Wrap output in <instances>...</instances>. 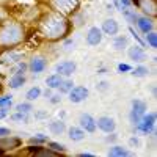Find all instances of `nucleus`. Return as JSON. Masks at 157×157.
<instances>
[{
    "mask_svg": "<svg viewBox=\"0 0 157 157\" xmlns=\"http://www.w3.org/2000/svg\"><path fill=\"white\" fill-rule=\"evenodd\" d=\"M71 32V22L68 16L57 11H49L39 19V35L49 41L64 39Z\"/></svg>",
    "mask_w": 157,
    "mask_h": 157,
    "instance_id": "f257e3e1",
    "label": "nucleus"
},
{
    "mask_svg": "<svg viewBox=\"0 0 157 157\" xmlns=\"http://www.w3.org/2000/svg\"><path fill=\"white\" fill-rule=\"evenodd\" d=\"M25 38L24 25L19 22H5L0 25V47L11 49L21 44Z\"/></svg>",
    "mask_w": 157,
    "mask_h": 157,
    "instance_id": "f03ea898",
    "label": "nucleus"
},
{
    "mask_svg": "<svg viewBox=\"0 0 157 157\" xmlns=\"http://www.w3.org/2000/svg\"><path fill=\"white\" fill-rule=\"evenodd\" d=\"M80 3H82V0H49L50 8L64 16L74 14L78 10V6H80Z\"/></svg>",
    "mask_w": 157,
    "mask_h": 157,
    "instance_id": "7ed1b4c3",
    "label": "nucleus"
},
{
    "mask_svg": "<svg viewBox=\"0 0 157 157\" xmlns=\"http://www.w3.org/2000/svg\"><path fill=\"white\" fill-rule=\"evenodd\" d=\"M146 113V104L143 101H132V110H130V123L134 126H137L141 120V116Z\"/></svg>",
    "mask_w": 157,
    "mask_h": 157,
    "instance_id": "20e7f679",
    "label": "nucleus"
},
{
    "mask_svg": "<svg viewBox=\"0 0 157 157\" xmlns=\"http://www.w3.org/2000/svg\"><path fill=\"white\" fill-rule=\"evenodd\" d=\"M135 5L148 17H154L157 14V0H137Z\"/></svg>",
    "mask_w": 157,
    "mask_h": 157,
    "instance_id": "39448f33",
    "label": "nucleus"
},
{
    "mask_svg": "<svg viewBox=\"0 0 157 157\" xmlns=\"http://www.w3.org/2000/svg\"><path fill=\"white\" fill-rule=\"evenodd\" d=\"M154 123H155V113H145L141 116L140 123L137 124V129L143 134H149L151 130L154 129Z\"/></svg>",
    "mask_w": 157,
    "mask_h": 157,
    "instance_id": "423d86ee",
    "label": "nucleus"
},
{
    "mask_svg": "<svg viewBox=\"0 0 157 157\" xmlns=\"http://www.w3.org/2000/svg\"><path fill=\"white\" fill-rule=\"evenodd\" d=\"M68 94H69V101L72 104H80V102H83L88 98L90 91L85 86H72V90L69 91Z\"/></svg>",
    "mask_w": 157,
    "mask_h": 157,
    "instance_id": "0eeeda50",
    "label": "nucleus"
},
{
    "mask_svg": "<svg viewBox=\"0 0 157 157\" xmlns=\"http://www.w3.org/2000/svg\"><path fill=\"white\" fill-rule=\"evenodd\" d=\"M75 69H77V64L74 61H69V60L61 61V63H58L57 66H55L57 74H60L61 77H71L75 72Z\"/></svg>",
    "mask_w": 157,
    "mask_h": 157,
    "instance_id": "6e6552de",
    "label": "nucleus"
},
{
    "mask_svg": "<svg viewBox=\"0 0 157 157\" xmlns=\"http://www.w3.org/2000/svg\"><path fill=\"white\" fill-rule=\"evenodd\" d=\"M21 143L22 141L19 138H16V137H10V135L0 137V154L5 152V151H11L14 148H19Z\"/></svg>",
    "mask_w": 157,
    "mask_h": 157,
    "instance_id": "1a4fd4ad",
    "label": "nucleus"
},
{
    "mask_svg": "<svg viewBox=\"0 0 157 157\" xmlns=\"http://www.w3.org/2000/svg\"><path fill=\"white\" fill-rule=\"evenodd\" d=\"M29 68H30L32 72L39 74V72H43L47 68V60L43 55H33L32 60H30V63H29Z\"/></svg>",
    "mask_w": 157,
    "mask_h": 157,
    "instance_id": "9d476101",
    "label": "nucleus"
},
{
    "mask_svg": "<svg viewBox=\"0 0 157 157\" xmlns=\"http://www.w3.org/2000/svg\"><path fill=\"white\" fill-rule=\"evenodd\" d=\"M96 127H99L102 132H105V134H110L115 130L116 124H115V120L110 116H101L99 120L96 121Z\"/></svg>",
    "mask_w": 157,
    "mask_h": 157,
    "instance_id": "9b49d317",
    "label": "nucleus"
},
{
    "mask_svg": "<svg viewBox=\"0 0 157 157\" xmlns=\"http://www.w3.org/2000/svg\"><path fill=\"white\" fill-rule=\"evenodd\" d=\"M101 32H102V33H105V35H109V36H115L118 32H120V24H118L113 17L105 19V21L102 22V29H101Z\"/></svg>",
    "mask_w": 157,
    "mask_h": 157,
    "instance_id": "f8f14e48",
    "label": "nucleus"
},
{
    "mask_svg": "<svg viewBox=\"0 0 157 157\" xmlns=\"http://www.w3.org/2000/svg\"><path fill=\"white\" fill-rule=\"evenodd\" d=\"M127 55H129V58L132 60V61L141 63L143 60L146 58V52H145V49H143L141 46L135 44V46H132V47H129V50H127Z\"/></svg>",
    "mask_w": 157,
    "mask_h": 157,
    "instance_id": "ddd939ff",
    "label": "nucleus"
},
{
    "mask_svg": "<svg viewBox=\"0 0 157 157\" xmlns=\"http://www.w3.org/2000/svg\"><path fill=\"white\" fill-rule=\"evenodd\" d=\"M78 123H80V127H82L83 130H86V132H90V134H93L94 130H96V120H94L91 115H88V113L80 115V120H78Z\"/></svg>",
    "mask_w": 157,
    "mask_h": 157,
    "instance_id": "4468645a",
    "label": "nucleus"
},
{
    "mask_svg": "<svg viewBox=\"0 0 157 157\" xmlns=\"http://www.w3.org/2000/svg\"><path fill=\"white\" fill-rule=\"evenodd\" d=\"M102 41V32L98 27H91L86 33V44L88 46H99Z\"/></svg>",
    "mask_w": 157,
    "mask_h": 157,
    "instance_id": "2eb2a0df",
    "label": "nucleus"
},
{
    "mask_svg": "<svg viewBox=\"0 0 157 157\" xmlns=\"http://www.w3.org/2000/svg\"><path fill=\"white\" fill-rule=\"evenodd\" d=\"M21 58H22V54H17V52L8 50V52H5V54L0 57V64H3V66H10V64L17 63Z\"/></svg>",
    "mask_w": 157,
    "mask_h": 157,
    "instance_id": "dca6fc26",
    "label": "nucleus"
},
{
    "mask_svg": "<svg viewBox=\"0 0 157 157\" xmlns=\"http://www.w3.org/2000/svg\"><path fill=\"white\" fill-rule=\"evenodd\" d=\"M137 27L140 29V32L141 33H148V32H151L152 29H154V22L151 21V17H148V16H140V17H137Z\"/></svg>",
    "mask_w": 157,
    "mask_h": 157,
    "instance_id": "f3484780",
    "label": "nucleus"
},
{
    "mask_svg": "<svg viewBox=\"0 0 157 157\" xmlns=\"http://www.w3.org/2000/svg\"><path fill=\"white\" fill-rule=\"evenodd\" d=\"M64 123L61 121V120H57V121H50L49 123V130L52 134H55V135H60V134H63L64 132Z\"/></svg>",
    "mask_w": 157,
    "mask_h": 157,
    "instance_id": "a211bd4d",
    "label": "nucleus"
},
{
    "mask_svg": "<svg viewBox=\"0 0 157 157\" xmlns=\"http://www.w3.org/2000/svg\"><path fill=\"white\" fill-rule=\"evenodd\" d=\"M24 83H25V77H24V74H13V77L10 78V86H11L13 90L21 88Z\"/></svg>",
    "mask_w": 157,
    "mask_h": 157,
    "instance_id": "6ab92c4d",
    "label": "nucleus"
},
{
    "mask_svg": "<svg viewBox=\"0 0 157 157\" xmlns=\"http://www.w3.org/2000/svg\"><path fill=\"white\" fill-rule=\"evenodd\" d=\"M69 138L72 140V141H80V140H83L85 138V130L83 129H80V127H71L69 129Z\"/></svg>",
    "mask_w": 157,
    "mask_h": 157,
    "instance_id": "aec40b11",
    "label": "nucleus"
},
{
    "mask_svg": "<svg viewBox=\"0 0 157 157\" xmlns=\"http://www.w3.org/2000/svg\"><path fill=\"white\" fill-rule=\"evenodd\" d=\"M61 80H63V78H61L60 74H52V75H49V77L46 78V85H47L49 88H52V90H55V88L60 86Z\"/></svg>",
    "mask_w": 157,
    "mask_h": 157,
    "instance_id": "412c9836",
    "label": "nucleus"
},
{
    "mask_svg": "<svg viewBox=\"0 0 157 157\" xmlns=\"http://www.w3.org/2000/svg\"><path fill=\"white\" fill-rule=\"evenodd\" d=\"M107 154H109V155H112V157H123V155H130V152H129L127 149L121 148V146H113V148H110Z\"/></svg>",
    "mask_w": 157,
    "mask_h": 157,
    "instance_id": "4be33fe9",
    "label": "nucleus"
},
{
    "mask_svg": "<svg viewBox=\"0 0 157 157\" xmlns=\"http://www.w3.org/2000/svg\"><path fill=\"white\" fill-rule=\"evenodd\" d=\"M145 43L149 46V47H152V49H157V33L155 32H148L146 35H145Z\"/></svg>",
    "mask_w": 157,
    "mask_h": 157,
    "instance_id": "5701e85b",
    "label": "nucleus"
},
{
    "mask_svg": "<svg viewBox=\"0 0 157 157\" xmlns=\"http://www.w3.org/2000/svg\"><path fill=\"white\" fill-rule=\"evenodd\" d=\"M121 13H123V16L126 17V21L129 22V24H135L137 22V14H135V11L134 10H127V8H123L121 10Z\"/></svg>",
    "mask_w": 157,
    "mask_h": 157,
    "instance_id": "b1692460",
    "label": "nucleus"
},
{
    "mask_svg": "<svg viewBox=\"0 0 157 157\" xmlns=\"http://www.w3.org/2000/svg\"><path fill=\"white\" fill-rule=\"evenodd\" d=\"M113 47H115V50H123V49H126V47H127V38H126V36H118V38H115Z\"/></svg>",
    "mask_w": 157,
    "mask_h": 157,
    "instance_id": "393cba45",
    "label": "nucleus"
},
{
    "mask_svg": "<svg viewBox=\"0 0 157 157\" xmlns=\"http://www.w3.org/2000/svg\"><path fill=\"white\" fill-rule=\"evenodd\" d=\"M39 96H41V88H38V86H33L27 91V99L32 102V101H36Z\"/></svg>",
    "mask_w": 157,
    "mask_h": 157,
    "instance_id": "a878e982",
    "label": "nucleus"
},
{
    "mask_svg": "<svg viewBox=\"0 0 157 157\" xmlns=\"http://www.w3.org/2000/svg\"><path fill=\"white\" fill-rule=\"evenodd\" d=\"M72 80H61V83H60V91H61V93H64V94H68L69 93V91L72 90Z\"/></svg>",
    "mask_w": 157,
    "mask_h": 157,
    "instance_id": "bb28decb",
    "label": "nucleus"
},
{
    "mask_svg": "<svg viewBox=\"0 0 157 157\" xmlns=\"http://www.w3.org/2000/svg\"><path fill=\"white\" fill-rule=\"evenodd\" d=\"M33 110L32 104L30 102H22V104H17L16 105V112H24V113H30Z\"/></svg>",
    "mask_w": 157,
    "mask_h": 157,
    "instance_id": "cd10ccee",
    "label": "nucleus"
},
{
    "mask_svg": "<svg viewBox=\"0 0 157 157\" xmlns=\"http://www.w3.org/2000/svg\"><path fill=\"white\" fill-rule=\"evenodd\" d=\"M148 68L146 66H138V68H135V69H132V75L134 77H145V75H148Z\"/></svg>",
    "mask_w": 157,
    "mask_h": 157,
    "instance_id": "c85d7f7f",
    "label": "nucleus"
},
{
    "mask_svg": "<svg viewBox=\"0 0 157 157\" xmlns=\"http://www.w3.org/2000/svg\"><path fill=\"white\" fill-rule=\"evenodd\" d=\"M11 120H13V121H24V123H27V121H29V113H24V112H16L14 115L11 116Z\"/></svg>",
    "mask_w": 157,
    "mask_h": 157,
    "instance_id": "c756f323",
    "label": "nucleus"
},
{
    "mask_svg": "<svg viewBox=\"0 0 157 157\" xmlns=\"http://www.w3.org/2000/svg\"><path fill=\"white\" fill-rule=\"evenodd\" d=\"M49 148H50L52 151H55L57 154H60V152H64V151H66L64 145H61V143H57V141H50V143H49Z\"/></svg>",
    "mask_w": 157,
    "mask_h": 157,
    "instance_id": "7c9ffc66",
    "label": "nucleus"
},
{
    "mask_svg": "<svg viewBox=\"0 0 157 157\" xmlns=\"http://www.w3.org/2000/svg\"><path fill=\"white\" fill-rule=\"evenodd\" d=\"M29 64L27 63H22V61H17V66L13 69V74H24L25 71H27Z\"/></svg>",
    "mask_w": 157,
    "mask_h": 157,
    "instance_id": "2f4dec72",
    "label": "nucleus"
},
{
    "mask_svg": "<svg viewBox=\"0 0 157 157\" xmlns=\"http://www.w3.org/2000/svg\"><path fill=\"white\" fill-rule=\"evenodd\" d=\"M44 141H47V137L43 135V134H36L33 138H30L32 145H39V143H44Z\"/></svg>",
    "mask_w": 157,
    "mask_h": 157,
    "instance_id": "473e14b6",
    "label": "nucleus"
},
{
    "mask_svg": "<svg viewBox=\"0 0 157 157\" xmlns=\"http://www.w3.org/2000/svg\"><path fill=\"white\" fill-rule=\"evenodd\" d=\"M35 155H44V157H49V155H57V152H55V151H52L50 148H49V149L39 148V149L35 152Z\"/></svg>",
    "mask_w": 157,
    "mask_h": 157,
    "instance_id": "72a5a7b5",
    "label": "nucleus"
},
{
    "mask_svg": "<svg viewBox=\"0 0 157 157\" xmlns=\"http://www.w3.org/2000/svg\"><path fill=\"white\" fill-rule=\"evenodd\" d=\"M129 32H130V35H132V38L135 39V41L138 43V46H141V47H145V41H143V39L138 36V33L134 30V27H129Z\"/></svg>",
    "mask_w": 157,
    "mask_h": 157,
    "instance_id": "f704fd0d",
    "label": "nucleus"
},
{
    "mask_svg": "<svg viewBox=\"0 0 157 157\" xmlns=\"http://www.w3.org/2000/svg\"><path fill=\"white\" fill-rule=\"evenodd\" d=\"M11 98L13 96H3V98H0V107H11Z\"/></svg>",
    "mask_w": 157,
    "mask_h": 157,
    "instance_id": "c9c22d12",
    "label": "nucleus"
},
{
    "mask_svg": "<svg viewBox=\"0 0 157 157\" xmlns=\"http://www.w3.org/2000/svg\"><path fill=\"white\" fill-rule=\"evenodd\" d=\"M129 71H132V68H130L129 64H126V63L118 64V72H129Z\"/></svg>",
    "mask_w": 157,
    "mask_h": 157,
    "instance_id": "e433bc0d",
    "label": "nucleus"
},
{
    "mask_svg": "<svg viewBox=\"0 0 157 157\" xmlns=\"http://www.w3.org/2000/svg\"><path fill=\"white\" fill-rule=\"evenodd\" d=\"M8 109H10V107H0V120L8 115Z\"/></svg>",
    "mask_w": 157,
    "mask_h": 157,
    "instance_id": "4c0bfd02",
    "label": "nucleus"
},
{
    "mask_svg": "<svg viewBox=\"0 0 157 157\" xmlns=\"http://www.w3.org/2000/svg\"><path fill=\"white\" fill-rule=\"evenodd\" d=\"M120 3L123 5V8H129L132 5V0H120Z\"/></svg>",
    "mask_w": 157,
    "mask_h": 157,
    "instance_id": "58836bf2",
    "label": "nucleus"
},
{
    "mask_svg": "<svg viewBox=\"0 0 157 157\" xmlns=\"http://www.w3.org/2000/svg\"><path fill=\"white\" fill-rule=\"evenodd\" d=\"M5 135H10V129H6V127H0V137H5Z\"/></svg>",
    "mask_w": 157,
    "mask_h": 157,
    "instance_id": "ea45409f",
    "label": "nucleus"
},
{
    "mask_svg": "<svg viewBox=\"0 0 157 157\" xmlns=\"http://www.w3.org/2000/svg\"><path fill=\"white\" fill-rule=\"evenodd\" d=\"M129 143H130V145H132V146H138V145H140L138 138H135V137H132V138H130V140H129Z\"/></svg>",
    "mask_w": 157,
    "mask_h": 157,
    "instance_id": "a19ab883",
    "label": "nucleus"
},
{
    "mask_svg": "<svg viewBox=\"0 0 157 157\" xmlns=\"http://www.w3.org/2000/svg\"><path fill=\"white\" fill-rule=\"evenodd\" d=\"M35 116L36 118H47V112H36Z\"/></svg>",
    "mask_w": 157,
    "mask_h": 157,
    "instance_id": "79ce46f5",
    "label": "nucleus"
},
{
    "mask_svg": "<svg viewBox=\"0 0 157 157\" xmlns=\"http://www.w3.org/2000/svg\"><path fill=\"white\" fill-rule=\"evenodd\" d=\"M107 85H109V83H107V82H101V83H99V86H98V88H99V90H102V91H104V90H107Z\"/></svg>",
    "mask_w": 157,
    "mask_h": 157,
    "instance_id": "37998d69",
    "label": "nucleus"
},
{
    "mask_svg": "<svg viewBox=\"0 0 157 157\" xmlns=\"http://www.w3.org/2000/svg\"><path fill=\"white\" fill-rule=\"evenodd\" d=\"M50 98H52V99H50L52 104H57V102L60 101V96H50Z\"/></svg>",
    "mask_w": 157,
    "mask_h": 157,
    "instance_id": "c03bdc74",
    "label": "nucleus"
},
{
    "mask_svg": "<svg viewBox=\"0 0 157 157\" xmlns=\"http://www.w3.org/2000/svg\"><path fill=\"white\" fill-rule=\"evenodd\" d=\"M78 155H80V157H93L94 154H91V152H80Z\"/></svg>",
    "mask_w": 157,
    "mask_h": 157,
    "instance_id": "a18cd8bd",
    "label": "nucleus"
},
{
    "mask_svg": "<svg viewBox=\"0 0 157 157\" xmlns=\"http://www.w3.org/2000/svg\"><path fill=\"white\" fill-rule=\"evenodd\" d=\"M113 3H115V6H116L118 10H120V8H121V5H120V0H113Z\"/></svg>",
    "mask_w": 157,
    "mask_h": 157,
    "instance_id": "49530a36",
    "label": "nucleus"
},
{
    "mask_svg": "<svg viewBox=\"0 0 157 157\" xmlns=\"http://www.w3.org/2000/svg\"><path fill=\"white\" fill-rule=\"evenodd\" d=\"M132 3H137V0H132Z\"/></svg>",
    "mask_w": 157,
    "mask_h": 157,
    "instance_id": "de8ad7c7",
    "label": "nucleus"
},
{
    "mask_svg": "<svg viewBox=\"0 0 157 157\" xmlns=\"http://www.w3.org/2000/svg\"><path fill=\"white\" fill-rule=\"evenodd\" d=\"M0 90H2V86H0Z\"/></svg>",
    "mask_w": 157,
    "mask_h": 157,
    "instance_id": "09e8293b",
    "label": "nucleus"
}]
</instances>
